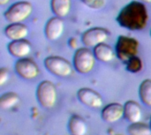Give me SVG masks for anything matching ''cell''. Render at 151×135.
<instances>
[{"mask_svg":"<svg viewBox=\"0 0 151 135\" xmlns=\"http://www.w3.org/2000/svg\"><path fill=\"white\" fill-rule=\"evenodd\" d=\"M149 19L145 4L140 1H132L120 10L117 17V21L124 28L138 31L147 26Z\"/></svg>","mask_w":151,"mask_h":135,"instance_id":"cell-1","label":"cell"},{"mask_svg":"<svg viewBox=\"0 0 151 135\" xmlns=\"http://www.w3.org/2000/svg\"><path fill=\"white\" fill-rule=\"evenodd\" d=\"M96 59L94 52L88 47L79 48L73 55V65L78 73L85 74L92 71L96 64Z\"/></svg>","mask_w":151,"mask_h":135,"instance_id":"cell-2","label":"cell"},{"mask_svg":"<svg viewBox=\"0 0 151 135\" xmlns=\"http://www.w3.org/2000/svg\"><path fill=\"white\" fill-rule=\"evenodd\" d=\"M139 42L127 35H120L116 42L115 52L117 57L123 62L128 61L131 57L137 56Z\"/></svg>","mask_w":151,"mask_h":135,"instance_id":"cell-3","label":"cell"},{"mask_svg":"<svg viewBox=\"0 0 151 135\" xmlns=\"http://www.w3.org/2000/svg\"><path fill=\"white\" fill-rule=\"evenodd\" d=\"M33 11V6L28 1H19L12 4L4 13V19L10 23H21Z\"/></svg>","mask_w":151,"mask_h":135,"instance_id":"cell-4","label":"cell"},{"mask_svg":"<svg viewBox=\"0 0 151 135\" xmlns=\"http://www.w3.org/2000/svg\"><path fill=\"white\" fill-rule=\"evenodd\" d=\"M57 88L52 82L49 80H43L37 86L36 98L42 107L45 109L52 108L57 102Z\"/></svg>","mask_w":151,"mask_h":135,"instance_id":"cell-5","label":"cell"},{"mask_svg":"<svg viewBox=\"0 0 151 135\" xmlns=\"http://www.w3.org/2000/svg\"><path fill=\"white\" fill-rule=\"evenodd\" d=\"M44 66L50 73L58 77H67L73 73V66L65 58L58 56H50L44 59Z\"/></svg>","mask_w":151,"mask_h":135,"instance_id":"cell-6","label":"cell"},{"mask_svg":"<svg viewBox=\"0 0 151 135\" xmlns=\"http://www.w3.org/2000/svg\"><path fill=\"white\" fill-rule=\"evenodd\" d=\"M110 36V33L104 27H91L86 30L81 35V42L85 47H96L100 43L105 42Z\"/></svg>","mask_w":151,"mask_h":135,"instance_id":"cell-7","label":"cell"},{"mask_svg":"<svg viewBox=\"0 0 151 135\" xmlns=\"http://www.w3.org/2000/svg\"><path fill=\"white\" fill-rule=\"evenodd\" d=\"M14 69L16 73L25 80H33L36 78L40 73L37 64L27 57L18 59L14 65Z\"/></svg>","mask_w":151,"mask_h":135,"instance_id":"cell-8","label":"cell"},{"mask_svg":"<svg viewBox=\"0 0 151 135\" xmlns=\"http://www.w3.org/2000/svg\"><path fill=\"white\" fill-rule=\"evenodd\" d=\"M77 97L82 104L90 108H100L103 105V99L99 93L88 88L79 89Z\"/></svg>","mask_w":151,"mask_h":135,"instance_id":"cell-9","label":"cell"},{"mask_svg":"<svg viewBox=\"0 0 151 135\" xmlns=\"http://www.w3.org/2000/svg\"><path fill=\"white\" fill-rule=\"evenodd\" d=\"M65 30V24L62 18L53 17L50 18L45 25L44 33L45 36L50 41H56L59 39Z\"/></svg>","mask_w":151,"mask_h":135,"instance_id":"cell-10","label":"cell"},{"mask_svg":"<svg viewBox=\"0 0 151 135\" xmlns=\"http://www.w3.org/2000/svg\"><path fill=\"white\" fill-rule=\"evenodd\" d=\"M7 49L12 56L15 57L22 58V57H26L30 54L32 50V46L27 40L21 39V40L11 41L7 45Z\"/></svg>","mask_w":151,"mask_h":135,"instance_id":"cell-11","label":"cell"},{"mask_svg":"<svg viewBox=\"0 0 151 135\" xmlns=\"http://www.w3.org/2000/svg\"><path fill=\"white\" fill-rule=\"evenodd\" d=\"M102 118L107 123H115L124 116V105L113 103L106 105L101 113Z\"/></svg>","mask_w":151,"mask_h":135,"instance_id":"cell-12","label":"cell"},{"mask_svg":"<svg viewBox=\"0 0 151 135\" xmlns=\"http://www.w3.org/2000/svg\"><path fill=\"white\" fill-rule=\"evenodd\" d=\"M28 32V27L22 23H11L4 28V34L11 41L25 39Z\"/></svg>","mask_w":151,"mask_h":135,"instance_id":"cell-13","label":"cell"},{"mask_svg":"<svg viewBox=\"0 0 151 135\" xmlns=\"http://www.w3.org/2000/svg\"><path fill=\"white\" fill-rule=\"evenodd\" d=\"M141 106L135 101H127L124 104V116L130 123H137L142 119Z\"/></svg>","mask_w":151,"mask_h":135,"instance_id":"cell-14","label":"cell"},{"mask_svg":"<svg viewBox=\"0 0 151 135\" xmlns=\"http://www.w3.org/2000/svg\"><path fill=\"white\" fill-rule=\"evenodd\" d=\"M93 52L95 54V57L96 59L102 62H110L115 58L116 52L113 50V49L106 44V43H100L94 47Z\"/></svg>","mask_w":151,"mask_h":135,"instance_id":"cell-15","label":"cell"},{"mask_svg":"<svg viewBox=\"0 0 151 135\" xmlns=\"http://www.w3.org/2000/svg\"><path fill=\"white\" fill-rule=\"evenodd\" d=\"M72 7V0H50L52 12L59 18L68 15Z\"/></svg>","mask_w":151,"mask_h":135,"instance_id":"cell-16","label":"cell"},{"mask_svg":"<svg viewBox=\"0 0 151 135\" xmlns=\"http://www.w3.org/2000/svg\"><path fill=\"white\" fill-rule=\"evenodd\" d=\"M68 129L72 135H85L87 133V125L81 117L73 115L69 119Z\"/></svg>","mask_w":151,"mask_h":135,"instance_id":"cell-17","label":"cell"},{"mask_svg":"<svg viewBox=\"0 0 151 135\" xmlns=\"http://www.w3.org/2000/svg\"><path fill=\"white\" fill-rule=\"evenodd\" d=\"M19 102V96L14 92H7L0 97V108L2 110H10Z\"/></svg>","mask_w":151,"mask_h":135,"instance_id":"cell-18","label":"cell"},{"mask_svg":"<svg viewBox=\"0 0 151 135\" xmlns=\"http://www.w3.org/2000/svg\"><path fill=\"white\" fill-rule=\"evenodd\" d=\"M141 101L147 106H151V80H144L139 88Z\"/></svg>","mask_w":151,"mask_h":135,"instance_id":"cell-19","label":"cell"},{"mask_svg":"<svg viewBox=\"0 0 151 135\" xmlns=\"http://www.w3.org/2000/svg\"><path fill=\"white\" fill-rule=\"evenodd\" d=\"M127 133L129 135H151V128L141 122L132 123L127 127Z\"/></svg>","mask_w":151,"mask_h":135,"instance_id":"cell-20","label":"cell"},{"mask_svg":"<svg viewBox=\"0 0 151 135\" xmlns=\"http://www.w3.org/2000/svg\"><path fill=\"white\" fill-rule=\"evenodd\" d=\"M127 63V70L129 72V73H139L140 71H142V59L135 56V57H131L128 61L126 62Z\"/></svg>","mask_w":151,"mask_h":135,"instance_id":"cell-21","label":"cell"},{"mask_svg":"<svg viewBox=\"0 0 151 135\" xmlns=\"http://www.w3.org/2000/svg\"><path fill=\"white\" fill-rule=\"evenodd\" d=\"M82 2L88 7L94 10L102 9L106 4V0H82Z\"/></svg>","mask_w":151,"mask_h":135,"instance_id":"cell-22","label":"cell"},{"mask_svg":"<svg viewBox=\"0 0 151 135\" xmlns=\"http://www.w3.org/2000/svg\"><path fill=\"white\" fill-rule=\"evenodd\" d=\"M9 80V71L8 69L2 67L0 69V86H3Z\"/></svg>","mask_w":151,"mask_h":135,"instance_id":"cell-23","label":"cell"},{"mask_svg":"<svg viewBox=\"0 0 151 135\" xmlns=\"http://www.w3.org/2000/svg\"><path fill=\"white\" fill-rule=\"evenodd\" d=\"M68 43H69V46L73 49H76L77 48V45H78V42L76 40V38L74 37H72L69 41H68Z\"/></svg>","mask_w":151,"mask_h":135,"instance_id":"cell-24","label":"cell"},{"mask_svg":"<svg viewBox=\"0 0 151 135\" xmlns=\"http://www.w3.org/2000/svg\"><path fill=\"white\" fill-rule=\"evenodd\" d=\"M10 0H0V4L1 5H5L7 3H9Z\"/></svg>","mask_w":151,"mask_h":135,"instance_id":"cell-25","label":"cell"},{"mask_svg":"<svg viewBox=\"0 0 151 135\" xmlns=\"http://www.w3.org/2000/svg\"><path fill=\"white\" fill-rule=\"evenodd\" d=\"M142 3H151V0H138Z\"/></svg>","mask_w":151,"mask_h":135,"instance_id":"cell-26","label":"cell"},{"mask_svg":"<svg viewBox=\"0 0 151 135\" xmlns=\"http://www.w3.org/2000/svg\"><path fill=\"white\" fill-rule=\"evenodd\" d=\"M150 128H151V118H150Z\"/></svg>","mask_w":151,"mask_h":135,"instance_id":"cell-27","label":"cell"},{"mask_svg":"<svg viewBox=\"0 0 151 135\" xmlns=\"http://www.w3.org/2000/svg\"><path fill=\"white\" fill-rule=\"evenodd\" d=\"M150 34H151V32H150Z\"/></svg>","mask_w":151,"mask_h":135,"instance_id":"cell-28","label":"cell"}]
</instances>
